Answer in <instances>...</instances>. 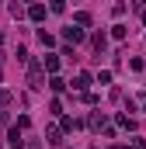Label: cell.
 I'll list each match as a JSON object with an SVG mask.
<instances>
[{"label": "cell", "mask_w": 146, "mask_h": 149, "mask_svg": "<svg viewBox=\"0 0 146 149\" xmlns=\"http://www.w3.org/2000/svg\"><path fill=\"white\" fill-rule=\"evenodd\" d=\"M28 83H32L35 90L45 87V66H42V63H32V66H28Z\"/></svg>", "instance_id": "cell-1"}, {"label": "cell", "mask_w": 146, "mask_h": 149, "mask_svg": "<svg viewBox=\"0 0 146 149\" xmlns=\"http://www.w3.org/2000/svg\"><path fill=\"white\" fill-rule=\"evenodd\" d=\"M7 139H11V149H21V146H25V139H21V128H18V125L11 128V135H7Z\"/></svg>", "instance_id": "cell-2"}, {"label": "cell", "mask_w": 146, "mask_h": 149, "mask_svg": "<svg viewBox=\"0 0 146 149\" xmlns=\"http://www.w3.org/2000/svg\"><path fill=\"white\" fill-rule=\"evenodd\" d=\"M91 45H94V52H105V49H108V38H105L101 31H98V35L91 38Z\"/></svg>", "instance_id": "cell-3"}, {"label": "cell", "mask_w": 146, "mask_h": 149, "mask_svg": "<svg viewBox=\"0 0 146 149\" xmlns=\"http://www.w3.org/2000/svg\"><path fill=\"white\" fill-rule=\"evenodd\" d=\"M66 42H84V28H66Z\"/></svg>", "instance_id": "cell-4"}, {"label": "cell", "mask_w": 146, "mask_h": 149, "mask_svg": "<svg viewBox=\"0 0 146 149\" xmlns=\"http://www.w3.org/2000/svg\"><path fill=\"white\" fill-rule=\"evenodd\" d=\"M28 14H32V21H42V17H45V7H42V3H32Z\"/></svg>", "instance_id": "cell-5"}, {"label": "cell", "mask_w": 146, "mask_h": 149, "mask_svg": "<svg viewBox=\"0 0 146 149\" xmlns=\"http://www.w3.org/2000/svg\"><path fill=\"white\" fill-rule=\"evenodd\" d=\"M42 66H45L49 73H56V70H59V59H56V56H45V63H42Z\"/></svg>", "instance_id": "cell-6"}, {"label": "cell", "mask_w": 146, "mask_h": 149, "mask_svg": "<svg viewBox=\"0 0 146 149\" xmlns=\"http://www.w3.org/2000/svg\"><path fill=\"white\" fill-rule=\"evenodd\" d=\"M87 83H91V76H87V73H80L77 80H73V87H77V90H87Z\"/></svg>", "instance_id": "cell-7"}, {"label": "cell", "mask_w": 146, "mask_h": 149, "mask_svg": "<svg viewBox=\"0 0 146 149\" xmlns=\"http://www.w3.org/2000/svg\"><path fill=\"white\" fill-rule=\"evenodd\" d=\"M73 21H77V24H80V28H87V24H91V14H87V10H80V14H77V17H73Z\"/></svg>", "instance_id": "cell-8"}, {"label": "cell", "mask_w": 146, "mask_h": 149, "mask_svg": "<svg viewBox=\"0 0 146 149\" xmlns=\"http://www.w3.org/2000/svg\"><path fill=\"white\" fill-rule=\"evenodd\" d=\"M49 142L59 146V142H63V132H59V128H49Z\"/></svg>", "instance_id": "cell-9"}, {"label": "cell", "mask_w": 146, "mask_h": 149, "mask_svg": "<svg viewBox=\"0 0 146 149\" xmlns=\"http://www.w3.org/2000/svg\"><path fill=\"white\" fill-rule=\"evenodd\" d=\"M118 125H122V128H136V121H132V118H125V114H118Z\"/></svg>", "instance_id": "cell-10"}, {"label": "cell", "mask_w": 146, "mask_h": 149, "mask_svg": "<svg viewBox=\"0 0 146 149\" xmlns=\"http://www.w3.org/2000/svg\"><path fill=\"white\" fill-rule=\"evenodd\" d=\"M129 66H132L136 73H143V70H146V63H143V59H129Z\"/></svg>", "instance_id": "cell-11"}, {"label": "cell", "mask_w": 146, "mask_h": 149, "mask_svg": "<svg viewBox=\"0 0 146 149\" xmlns=\"http://www.w3.org/2000/svg\"><path fill=\"white\" fill-rule=\"evenodd\" d=\"M38 42H42V45H52V42H56V38L49 35V31H38Z\"/></svg>", "instance_id": "cell-12"}, {"label": "cell", "mask_w": 146, "mask_h": 149, "mask_svg": "<svg viewBox=\"0 0 146 149\" xmlns=\"http://www.w3.org/2000/svg\"><path fill=\"white\" fill-rule=\"evenodd\" d=\"M11 101H14V94L11 90H0V104H11Z\"/></svg>", "instance_id": "cell-13"}, {"label": "cell", "mask_w": 146, "mask_h": 149, "mask_svg": "<svg viewBox=\"0 0 146 149\" xmlns=\"http://www.w3.org/2000/svg\"><path fill=\"white\" fill-rule=\"evenodd\" d=\"M49 7H52V10H56V14H59V10H63V7H66V3H63V0H52V3H49Z\"/></svg>", "instance_id": "cell-14"}, {"label": "cell", "mask_w": 146, "mask_h": 149, "mask_svg": "<svg viewBox=\"0 0 146 149\" xmlns=\"http://www.w3.org/2000/svg\"><path fill=\"white\" fill-rule=\"evenodd\" d=\"M0 49H4V31H0Z\"/></svg>", "instance_id": "cell-15"}, {"label": "cell", "mask_w": 146, "mask_h": 149, "mask_svg": "<svg viewBox=\"0 0 146 149\" xmlns=\"http://www.w3.org/2000/svg\"><path fill=\"white\" fill-rule=\"evenodd\" d=\"M32 149H42V146H38V142H32Z\"/></svg>", "instance_id": "cell-16"}, {"label": "cell", "mask_w": 146, "mask_h": 149, "mask_svg": "<svg viewBox=\"0 0 146 149\" xmlns=\"http://www.w3.org/2000/svg\"><path fill=\"white\" fill-rule=\"evenodd\" d=\"M115 149H125V146H115Z\"/></svg>", "instance_id": "cell-17"}]
</instances>
